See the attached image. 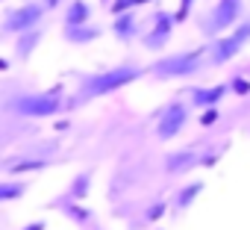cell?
<instances>
[{
	"mask_svg": "<svg viewBox=\"0 0 250 230\" xmlns=\"http://www.w3.org/2000/svg\"><path fill=\"white\" fill-rule=\"evenodd\" d=\"M142 74H145V68H139V65H121V68H112V71H103V74H91L80 83L77 100H88V97H100V94H109L115 89H124L133 80H139Z\"/></svg>",
	"mask_w": 250,
	"mask_h": 230,
	"instance_id": "obj_1",
	"label": "cell"
},
{
	"mask_svg": "<svg viewBox=\"0 0 250 230\" xmlns=\"http://www.w3.org/2000/svg\"><path fill=\"white\" fill-rule=\"evenodd\" d=\"M203 53L200 50H188V53H174V56H162V59H156L153 65H150V74L153 77H159V80H174V77H188V74H194L200 65H203V59H200Z\"/></svg>",
	"mask_w": 250,
	"mask_h": 230,
	"instance_id": "obj_2",
	"label": "cell"
},
{
	"mask_svg": "<svg viewBox=\"0 0 250 230\" xmlns=\"http://www.w3.org/2000/svg\"><path fill=\"white\" fill-rule=\"evenodd\" d=\"M241 12H244V0H218L215 3V9H212V15L200 24V30H203V36H209V39H218V33H224V30H229L238 18H241Z\"/></svg>",
	"mask_w": 250,
	"mask_h": 230,
	"instance_id": "obj_3",
	"label": "cell"
},
{
	"mask_svg": "<svg viewBox=\"0 0 250 230\" xmlns=\"http://www.w3.org/2000/svg\"><path fill=\"white\" fill-rule=\"evenodd\" d=\"M65 103L59 100V94H24V97H15L9 103L12 112L18 115H30V118H47V115H56Z\"/></svg>",
	"mask_w": 250,
	"mask_h": 230,
	"instance_id": "obj_4",
	"label": "cell"
},
{
	"mask_svg": "<svg viewBox=\"0 0 250 230\" xmlns=\"http://www.w3.org/2000/svg\"><path fill=\"white\" fill-rule=\"evenodd\" d=\"M247 42H250V21L235 27V33L227 36V39H212V56H209L212 65H227Z\"/></svg>",
	"mask_w": 250,
	"mask_h": 230,
	"instance_id": "obj_5",
	"label": "cell"
},
{
	"mask_svg": "<svg viewBox=\"0 0 250 230\" xmlns=\"http://www.w3.org/2000/svg\"><path fill=\"white\" fill-rule=\"evenodd\" d=\"M186 124H188V106H186V103H180V100H174V103H171V106H165V109H162V115H159L156 136H159L162 142H168V139L180 136Z\"/></svg>",
	"mask_w": 250,
	"mask_h": 230,
	"instance_id": "obj_6",
	"label": "cell"
},
{
	"mask_svg": "<svg viewBox=\"0 0 250 230\" xmlns=\"http://www.w3.org/2000/svg\"><path fill=\"white\" fill-rule=\"evenodd\" d=\"M42 18H44V6H39V3H27V6L9 9V12H6V21H3V33H9V36H15V33H30Z\"/></svg>",
	"mask_w": 250,
	"mask_h": 230,
	"instance_id": "obj_7",
	"label": "cell"
},
{
	"mask_svg": "<svg viewBox=\"0 0 250 230\" xmlns=\"http://www.w3.org/2000/svg\"><path fill=\"white\" fill-rule=\"evenodd\" d=\"M171 33H174V15H168V12H156V15H153V30H150L142 42H145L147 50H159V47L168 45Z\"/></svg>",
	"mask_w": 250,
	"mask_h": 230,
	"instance_id": "obj_8",
	"label": "cell"
},
{
	"mask_svg": "<svg viewBox=\"0 0 250 230\" xmlns=\"http://www.w3.org/2000/svg\"><path fill=\"white\" fill-rule=\"evenodd\" d=\"M197 162H200V154L191 151V148H183V151H174V154L165 157V168H168L171 174H183V171L194 168Z\"/></svg>",
	"mask_w": 250,
	"mask_h": 230,
	"instance_id": "obj_9",
	"label": "cell"
},
{
	"mask_svg": "<svg viewBox=\"0 0 250 230\" xmlns=\"http://www.w3.org/2000/svg\"><path fill=\"white\" fill-rule=\"evenodd\" d=\"M227 94V86H209V89H194L191 92V106L197 109H209V106H218Z\"/></svg>",
	"mask_w": 250,
	"mask_h": 230,
	"instance_id": "obj_10",
	"label": "cell"
},
{
	"mask_svg": "<svg viewBox=\"0 0 250 230\" xmlns=\"http://www.w3.org/2000/svg\"><path fill=\"white\" fill-rule=\"evenodd\" d=\"M112 33H115V36H118L121 42H130V39H136V33H139L136 15H133V12H121V15H115Z\"/></svg>",
	"mask_w": 250,
	"mask_h": 230,
	"instance_id": "obj_11",
	"label": "cell"
},
{
	"mask_svg": "<svg viewBox=\"0 0 250 230\" xmlns=\"http://www.w3.org/2000/svg\"><path fill=\"white\" fill-rule=\"evenodd\" d=\"M88 15H91L88 3H83V0H74V3L68 6V12H65V27H80V24L88 21Z\"/></svg>",
	"mask_w": 250,
	"mask_h": 230,
	"instance_id": "obj_12",
	"label": "cell"
},
{
	"mask_svg": "<svg viewBox=\"0 0 250 230\" xmlns=\"http://www.w3.org/2000/svg\"><path fill=\"white\" fill-rule=\"evenodd\" d=\"M100 36V27H88V24H80V27H68L65 39L74 42V45H85V42H94Z\"/></svg>",
	"mask_w": 250,
	"mask_h": 230,
	"instance_id": "obj_13",
	"label": "cell"
},
{
	"mask_svg": "<svg viewBox=\"0 0 250 230\" xmlns=\"http://www.w3.org/2000/svg\"><path fill=\"white\" fill-rule=\"evenodd\" d=\"M203 192V183L200 180H194V183H188L186 189H180V195H177V209H186L188 204H194V198Z\"/></svg>",
	"mask_w": 250,
	"mask_h": 230,
	"instance_id": "obj_14",
	"label": "cell"
},
{
	"mask_svg": "<svg viewBox=\"0 0 250 230\" xmlns=\"http://www.w3.org/2000/svg\"><path fill=\"white\" fill-rule=\"evenodd\" d=\"M6 168H9V174H18V171H42V168H47V160H18V162H9Z\"/></svg>",
	"mask_w": 250,
	"mask_h": 230,
	"instance_id": "obj_15",
	"label": "cell"
},
{
	"mask_svg": "<svg viewBox=\"0 0 250 230\" xmlns=\"http://www.w3.org/2000/svg\"><path fill=\"white\" fill-rule=\"evenodd\" d=\"M27 192V183H12V180H6L3 186H0V201H15L18 195H24Z\"/></svg>",
	"mask_w": 250,
	"mask_h": 230,
	"instance_id": "obj_16",
	"label": "cell"
},
{
	"mask_svg": "<svg viewBox=\"0 0 250 230\" xmlns=\"http://www.w3.org/2000/svg\"><path fill=\"white\" fill-rule=\"evenodd\" d=\"M88 180H91L88 171H83V174L77 177V183L71 186V198H74V201H83V198H85V192H88Z\"/></svg>",
	"mask_w": 250,
	"mask_h": 230,
	"instance_id": "obj_17",
	"label": "cell"
},
{
	"mask_svg": "<svg viewBox=\"0 0 250 230\" xmlns=\"http://www.w3.org/2000/svg\"><path fill=\"white\" fill-rule=\"evenodd\" d=\"M145 6V3H150V0H112V15H121V12H130L133 6Z\"/></svg>",
	"mask_w": 250,
	"mask_h": 230,
	"instance_id": "obj_18",
	"label": "cell"
},
{
	"mask_svg": "<svg viewBox=\"0 0 250 230\" xmlns=\"http://www.w3.org/2000/svg\"><path fill=\"white\" fill-rule=\"evenodd\" d=\"M36 42H39V33H36V30H33V33H30V39H27V42H24V39H21V45H18V56H21V59H27V56H30V50H33V45H36Z\"/></svg>",
	"mask_w": 250,
	"mask_h": 230,
	"instance_id": "obj_19",
	"label": "cell"
},
{
	"mask_svg": "<svg viewBox=\"0 0 250 230\" xmlns=\"http://www.w3.org/2000/svg\"><path fill=\"white\" fill-rule=\"evenodd\" d=\"M215 121H218V109H215V106H209V109L203 112V118H200V124H203V127H212Z\"/></svg>",
	"mask_w": 250,
	"mask_h": 230,
	"instance_id": "obj_20",
	"label": "cell"
},
{
	"mask_svg": "<svg viewBox=\"0 0 250 230\" xmlns=\"http://www.w3.org/2000/svg\"><path fill=\"white\" fill-rule=\"evenodd\" d=\"M162 212H165V204H156V207H150V209H147L145 221H147V224H153V221H156V218H159Z\"/></svg>",
	"mask_w": 250,
	"mask_h": 230,
	"instance_id": "obj_21",
	"label": "cell"
},
{
	"mask_svg": "<svg viewBox=\"0 0 250 230\" xmlns=\"http://www.w3.org/2000/svg\"><path fill=\"white\" fill-rule=\"evenodd\" d=\"M232 92H238V94H247V92H250V83H247V80H241V77H238V80H235V83H232Z\"/></svg>",
	"mask_w": 250,
	"mask_h": 230,
	"instance_id": "obj_22",
	"label": "cell"
},
{
	"mask_svg": "<svg viewBox=\"0 0 250 230\" xmlns=\"http://www.w3.org/2000/svg\"><path fill=\"white\" fill-rule=\"evenodd\" d=\"M68 215L80 218V224H85V221H88V212H85V209H77V207H68Z\"/></svg>",
	"mask_w": 250,
	"mask_h": 230,
	"instance_id": "obj_23",
	"label": "cell"
},
{
	"mask_svg": "<svg viewBox=\"0 0 250 230\" xmlns=\"http://www.w3.org/2000/svg\"><path fill=\"white\" fill-rule=\"evenodd\" d=\"M191 3H194V0H183V6H180V15H177L180 21H183V18H188V12H191Z\"/></svg>",
	"mask_w": 250,
	"mask_h": 230,
	"instance_id": "obj_24",
	"label": "cell"
},
{
	"mask_svg": "<svg viewBox=\"0 0 250 230\" xmlns=\"http://www.w3.org/2000/svg\"><path fill=\"white\" fill-rule=\"evenodd\" d=\"M24 230H44V221H33V224H27Z\"/></svg>",
	"mask_w": 250,
	"mask_h": 230,
	"instance_id": "obj_25",
	"label": "cell"
}]
</instances>
